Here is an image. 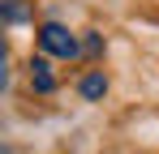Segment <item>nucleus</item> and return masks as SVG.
Segmentation results:
<instances>
[{
  "label": "nucleus",
  "mask_w": 159,
  "mask_h": 154,
  "mask_svg": "<svg viewBox=\"0 0 159 154\" xmlns=\"http://www.w3.org/2000/svg\"><path fill=\"white\" fill-rule=\"evenodd\" d=\"M39 47L48 51V56L73 60V56L82 51V43H78V34H73L69 26H60V22H43V26H39Z\"/></svg>",
  "instance_id": "f257e3e1"
},
{
  "label": "nucleus",
  "mask_w": 159,
  "mask_h": 154,
  "mask_svg": "<svg viewBox=\"0 0 159 154\" xmlns=\"http://www.w3.org/2000/svg\"><path fill=\"white\" fill-rule=\"evenodd\" d=\"M30 86L39 90V94H52L56 90V77L48 69V60H30Z\"/></svg>",
  "instance_id": "f03ea898"
},
{
  "label": "nucleus",
  "mask_w": 159,
  "mask_h": 154,
  "mask_svg": "<svg viewBox=\"0 0 159 154\" xmlns=\"http://www.w3.org/2000/svg\"><path fill=\"white\" fill-rule=\"evenodd\" d=\"M78 90H82V99H103L107 94V77L103 73H86L78 81Z\"/></svg>",
  "instance_id": "7ed1b4c3"
},
{
  "label": "nucleus",
  "mask_w": 159,
  "mask_h": 154,
  "mask_svg": "<svg viewBox=\"0 0 159 154\" xmlns=\"http://www.w3.org/2000/svg\"><path fill=\"white\" fill-rule=\"evenodd\" d=\"M4 17H9V22H22V17H26V9H22V4H17V0H13V4H9V9H4Z\"/></svg>",
  "instance_id": "20e7f679"
}]
</instances>
